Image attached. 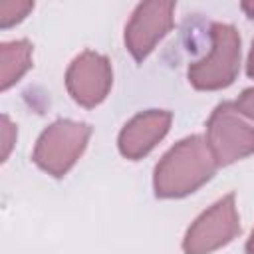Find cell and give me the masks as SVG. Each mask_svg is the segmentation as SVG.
Instances as JSON below:
<instances>
[{"label": "cell", "mask_w": 254, "mask_h": 254, "mask_svg": "<svg viewBox=\"0 0 254 254\" xmlns=\"http://www.w3.org/2000/svg\"><path fill=\"white\" fill-rule=\"evenodd\" d=\"M171 111L165 109H149L137 113L119 133L117 145L123 157L137 161L145 157L169 131L171 127Z\"/></svg>", "instance_id": "cell-8"}, {"label": "cell", "mask_w": 254, "mask_h": 254, "mask_svg": "<svg viewBox=\"0 0 254 254\" xmlns=\"http://www.w3.org/2000/svg\"><path fill=\"white\" fill-rule=\"evenodd\" d=\"M216 159L200 135L175 143L155 167L153 187L159 198H181L202 187L216 171Z\"/></svg>", "instance_id": "cell-1"}, {"label": "cell", "mask_w": 254, "mask_h": 254, "mask_svg": "<svg viewBox=\"0 0 254 254\" xmlns=\"http://www.w3.org/2000/svg\"><path fill=\"white\" fill-rule=\"evenodd\" d=\"M34 8V2H22V0H2L0 2V26L10 28L12 24H18L28 16V12Z\"/></svg>", "instance_id": "cell-10"}, {"label": "cell", "mask_w": 254, "mask_h": 254, "mask_svg": "<svg viewBox=\"0 0 254 254\" xmlns=\"http://www.w3.org/2000/svg\"><path fill=\"white\" fill-rule=\"evenodd\" d=\"M232 105H234V109H236L238 113H242V115L254 119V87H246V89L238 95V99H236Z\"/></svg>", "instance_id": "cell-11"}, {"label": "cell", "mask_w": 254, "mask_h": 254, "mask_svg": "<svg viewBox=\"0 0 254 254\" xmlns=\"http://www.w3.org/2000/svg\"><path fill=\"white\" fill-rule=\"evenodd\" d=\"M14 141H16V127L10 123L8 115H2V161L8 157Z\"/></svg>", "instance_id": "cell-12"}, {"label": "cell", "mask_w": 254, "mask_h": 254, "mask_svg": "<svg viewBox=\"0 0 254 254\" xmlns=\"http://www.w3.org/2000/svg\"><path fill=\"white\" fill-rule=\"evenodd\" d=\"M246 254H254V230H252V234L246 242Z\"/></svg>", "instance_id": "cell-15"}, {"label": "cell", "mask_w": 254, "mask_h": 254, "mask_svg": "<svg viewBox=\"0 0 254 254\" xmlns=\"http://www.w3.org/2000/svg\"><path fill=\"white\" fill-rule=\"evenodd\" d=\"M111 81L113 71L109 60L93 50H85L73 58L65 71V87L73 101L83 107L99 105L107 97Z\"/></svg>", "instance_id": "cell-7"}, {"label": "cell", "mask_w": 254, "mask_h": 254, "mask_svg": "<svg viewBox=\"0 0 254 254\" xmlns=\"http://www.w3.org/2000/svg\"><path fill=\"white\" fill-rule=\"evenodd\" d=\"M246 73H248L250 77H254V40H252V48H250L248 62H246Z\"/></svg>", "instance_id": "cell-13"}, {"label": "cell", "mask_w": 254, "mask_h": 254, "mask_svg": "<svg viewBox=\"0 0 254 254\" xmlns=\"http://www.w3.org/2000/svg\"><path fill=\"white\" fill-rule=\"evenodd\" d=\"M242 10H244L250 18H254V2H242Z\"/></svg>", "instance_id": "cell-14"}, {"label": "cell", "mask_w": 254, "mask_h": 254, "mask_svg": "<svg viewBox=\"0 0 254 254\" xmlns=\"http://www.w3.org/2000/svg\"><path fill=\"white\" fill-rule=\"evenodd\" d=\"M91 127L73 119H58L48 125L34 147V163L52 177H64L83 153Z\"/></svg>", "instance_id": "cell-3"}, {"label": "cell", "mask_w": 254, "mask_h": 254, "mask_svg": "<svg viewBox=\"0 0 254 254\" xmlns=\"http://www.w3.org/2000/svg\"><path fill=\"white\" fill-rule=\"evenodd\" d=\"M32 65V44L28 40H14L0 44V89L6 91L10 85Z\"/></svg>", "instance_id": "cell-9"}, {"label": "cell", "mask_w": 254, "mask_h": 254, "mask_svg": "<svg viewBox=\"0 0 254 254\" xmlns=\"http://www.w3.org/2000/svg\"><path fill=\"white\" fill-rule=\"evenodd\" d=\"M240 234V220L234 192L218 198L187 230L183 238L185 254H210Z\"/></svg>", "instance_id": "cell-5"}, {"label": "cell", "mask_w": 254, "mask_h": 254, "mask_svg": "<svg viewBox=\"0 0 254 254\" xmlns=\"http://www.w3.org/2000/svg\"><path fill=\"white\" fill-rule=\"evenodd\" d=\"M210 44V52L189 65V81L206 91L228 87L240 67V36L232 24H212Z\"/></svg>", "instance_id": "cell-2"}, {"label": "cell", "mask_w": 254, "mask_h": 254, "mask_svg": "<svg viewBox=\"0 0 254 254\" xmlns=\"http://www.w3.org/2000/svg\"><path fill=\"white\" fill-rule=\"evenodd\" d=\"M173 12L175 2L171 0H151L137 4L125 26V46L137 62L145 60L157 42L173 28Z\"/></svg>", "instance_id": "cell-6"}, {"label": "cell", "mask_w": 254, "mask_h": 254, "mask_svg": "<svg viewBox=\"0 0 254 254\" xmlns=\"http://www.w3.org/2000/svg\"><path fill=\"white\" fill-rule=\"evenodd\" d=\"M206 143L218 167H226L254 153V127H250L232 103L214 107L206 121Z\"/></svg>", "instance_id": "cell-4"}]
</instances>
